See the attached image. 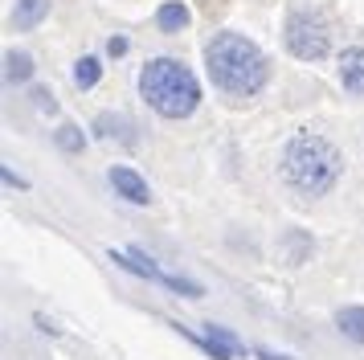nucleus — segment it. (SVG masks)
Wrapping results in <instances>:
<instances>
[{
    "label": "nucleus",
    "mask_w": 364,
    "mask_h": 360,
    "mask_svg": "<svg viewBox=\"0 0 364 360\" xmlns=\"http://www.w3.org/2000/svg\"><path fill=\"white\" fill-rule=\"evenodd\" d=\"M99 74H102V65H99V58H82V62L74 65V82L82 86V90H90L95 82H99Z\"/></svg>",
    "instance_id": "f8f14e48"
},
{
    "label": "nucleus",
    "mask_w": 364,
    "mask_h": 360,
    "mask_svg": "<svg viewBox=\"0 0 364 360\" xmlns=\"http://www.w3.org/2000/svg\"><path fill=\"white\" fill-rule=\"evenodd\" d=\"M95 131H99L102 139H119V144H135V127L132 119H123V115H99L95 119Z\"/></svg>",
    "instance_id": "0eeeda50"
},
{
    "label": "nucleus",
    "mask_w": 364,
    "mask_h": 360,
    "mask_svg": "<svg viewBox=\"0 0 364 360\" xmlns=\"http://www.w3.org/2000/svg\"><path fill=\"white\" fill-rule=\"evenodd\" d=\"M205 65H209V78L221 95L230 98H250L266 86V58L262 49L246 41L242 33H217L213 41L205 46Z\"/></svg>",
    "instance_id": "f257e3e1"
},
{
    "label": "nucleus",
    "mask_w": 364,
    "mask_h": 360,
    "mask_svg": "<svg viewBox=\"0 0 364 360\" xmlns=\"http://www.w3.org/2000/svg\"><path fill=\"white\" fill-rule=\"evenodd\" d=\"M50 13V0H17V13H13V25L17 29H37Z\"/></svg>",
    "instance_id": "6e6552de"
},
{
    "label": "nucleus",
    "mask_w": 364,
    "mask_h": 360,
    "mask_svg": "<svg viewBox=\"0 0 364 360\" xmlns=\"http://www.w3.org/2000/svg\"><path fill=\"white\" fill-rule=\"evenodd\" d=\"M107 49L119 58V53H127V41H123V37H111V46H107Z\"/></svg>",
    "instance_id": "2eb2a0df"
},
{
    "label": "nucleus",
    "mask_w": 364,
    "mask_h": 360,
    "mask_svg": "<svg viewBox=\"0 0 364 360\" xmlns=\"http://www.w3.org/2000/svg\"><path fill=\"white\" fill-rule=\"evenodd\" d=\"M340 82H344V90L364 98V49H344L340 53Z\"/></svg>",
    "instance_id": "423d86ee"
},
{
    "label": "nucleus",
    "mask_w": 364,
    "mask_h": 360,
    "mask_svg": "<svg viewBox=\"0 0 364 360\" xmlns=\"http://www.w3.org/2000/svg\"><path fill=\"white\" fill-rule=\"evenodd\" d=\"M156 21H160V29L164 33H181L184 25H188V9H184V4H164Z\"/></svg>",
    "instance_id": "9d476101"
},
{
    "label": "nucleus",
    "mask_w": 364,
    "mask_h": 360,
    "mask_svg": "<svg viewBox=\"0 0 364 360\" xmlns=\"http://www.w3.org/2000/svg\"><path fill=\"white\" fill-rule=\"evenodd\" d=\"M340 172H344V160L323 135L299 131L282 152V176L299 196H323L340 180Z\"/></svg>",
    "instance_id": "f03ea898"
},
{
    "label": "nucleus",
    "mask_w": 364,
    "mask_h": 360,
    "mask_svg": "<svg viewBox=\"0 0 364 360\" xmlns=\"http://www.w3.org/2000/svg\"><path fill=\"white\" fill-rule=\"evenodd\" d=\"M139 95L148 98V107L160 111L164 119H188L200 102V86L184 62H176V58H156L139 74Z\"/></svg>",
    "instance_id": "7ed1b4c3"
},
{
    "label": "nucleus",
    "mask_w": 364,
    "mask_h": 360,
    "mask_svg": "<svg viewBox=\"0 0 364 360\" xmlns=\"http://www.w3.org/2000/svg\"><path fill=\"white\" fill-rule=\"evenodd\" d=\"M111 184H115V193L127 196L132 205H148V201H151L144 176H139V172H132V168H111Z\"/></svg>",
    "instance_id": "39448f33"
},
{
    "label": "nucleus",
    "mask_w": 364,
    "mask_h": 360,
    "mask_svg": "<svg viewBox=\"0 0 364 360\" xmlns=\"http://www.w3.org/2000/svg\"><path fill=\"white\" fill-rule=\"evenodd\" d=\"M287 49L303 62H319L328 53V25L311 9H295L287 16Z\"/></svg>",
    "instance_id": "20e7f679"
},
{
    "label": "nucleus",
    "mask_w": 364,
    "mask_h": 360,
    "mask_svg": "<svg viewBox=\"0 0 364 360\" xmlns=\"http://www.w3.org/2000/svg\"><path fill=\"white\" fill-rule=\"evenodd\" d=\"M33 98H37V107H41V111H53V98H50V95H46V90H37V95H33Z\"/></svg>",
    "instance_id": "4468645a"
},
{
    "label": "nucleus",
    "mask_w": 364,
    "mask_h": 360,
    "mask_svg": "<svg viewBox=\"0 0 364 360\" xmlns=\"http://www.w3.org/2000/svg\"><path fill=\"white\" fill-rule=\"evenodd\" d=\"M4 65H9V70H4L9 82H29V74H33V58H29V53H9Z\"/></svg>",
    "instance_id": "9b49d317"
},
{
    "label": "nucleus",
    "mask_w": 364,
    "mask_h": 360,
    "mask_svg": "<svg viewBox=\"0 0 364 360\" xmlns=\"http://www.w3.org/2000/svg\"><path fill=\"white\" fill-rule=\"evenodd\" d=\"M58 147H66V152H82V131L78 127H62L58 131Z\"/></svg>",
    "instance_id": "ddd939ff"
},
{
    "label": "nucleus",
    "mask_w": 364,
    "mask_h": 360,
    "mask_svg": "<svg viewBox=\"0 0 364 360\" xmlns=\"http://www.w3.org/2000/svg\"><path fill=\"white\" fill-rule=\"evenodd\" d=\"M336 324H340V332H344L348 340L364 344V307H344L336 315Z\"/></svg>",
    "instance_id": "1a4fd4ad"
}]
</instances>
